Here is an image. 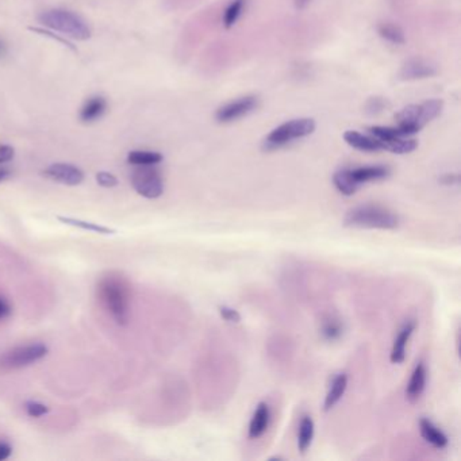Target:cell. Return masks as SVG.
<instances>
[{
    "label": "cell",
    "instance_id": "cell-9",
    "mask_svg": "<svg viewBox=\"0 0 461 461\" xmlns=\"http://www.w3.org/2000/svg\"><path fill=\"white\" fill-rule=\"evenodd\" d=\"M107 110V102L103 96H91L88 98L84 105H81L79 113V118L84 123H93L98 119L102 118L105 115Z\"/></svg>",
    "mask_w": 461,
    "mask_h": 461
},
{
    "label": "cell",
    "instance_id": "cell-31",
    "mask_svg": "<svg viewBox=\"0 0 461 461\" xmlns=\"http://www.w3.org/2000/svg\"><path fill=\"white\" fill-rule=\"evenodd\" d=\"M11 313H13L11 304H9L7 299L0 296V321L7 319L9 316H11Z\"/></svg>",
    "mask_w": 461,
    "mask_h": 461
},
{
    "label": "cell",
    "instance_id": "cell-3",
    "mask_svg": "<svg viewBox=\"0 0 461 461\" xmlns=\"http://www.w3.org/2000/svg\"><path fill=\"white\" fill-rule=\"evenodd\" d=\"M38 21L43 26L63 33L73 40L86 41L91 37L88 24L73 11L63 9L46 10L38 15Z\"/></svg>",
    "mask_w": 461,
    "mask_h": 461
},
{
    "label": "cell",
    "instance_id": "cell-11",
    "mask_svg": "<svg viewBox=\"0 0 461 461\" xmlns=\"http://www.w3.org/2000/svg\"><path fill=\"white\" fill-rule=\"evenodd\" d=\"M435 73L437 71L435 66H430L423 60L415 58V60H410L402 66L400 78L405 80L425 79V78L435 76Z\"/></svg>",
    "mask_w": 461,
    "mask_h": 461
},
{
    "label": "cell",
    "instance_id": "cell-33",
    "mask_svg": "<svg viewBox=\"0 0 461 461\" xmlns=\"http://www.w3.org/2000/svg\"><path fill=\"white\" fill-rule=\"evenodd\" d=\"M10 176H11V171L9 168L0 167V183L4 182V180H7Z\"/></svg>",
    "mask_w": 461,
    "mask_h": 461
},
{
    "label": "cell",
    "instance_id": "cell-14",
    "mask_svg": "<svg viewBox=\"0 0 461 461\" xmlns=\"http://www.w3.org/2000/svg\"><path fill=\"white\" fill-rule=\"evenodd\" d=\"M420 430L423 440L435 448L442 449L448 445V437L444 435L433 422L422 418L420 421Z\"/></svg>",
    "mask_w": 461,
    "mask_h": 461
},
{
    "label": "cell",
    "instance_id": "cell-24",
    "mask_svg": "<svg viewBox=\"0 0 461 461\" xmlns=\"http://www.w3.org/2000/svg\"><path fill=\"white\" fill-rule=\"evenodd\" d=\"M379 34L382 36L384 40L396 43V45L405 43V34L400 30V27L395 26V25L383 24L379 26Z\"/></svg>",
    "mask_w": 461,
    "mask_h": 461
},
{
    "label": "cell",
    "instance_id": "cell-18",
    "mask_svg": "<svg viewBox=\"0 0 461 461\" xmlns=\"http://www.w3.org/2000/svg\"><path fill=\"white\" fill-rule=\"evenodd\" d=\"M57 219L63 224H68V226H73V227H79L81 230L86 232H93L96 234H102V236H113L117 233V230L107 227L103 224H95V222H88V221H83V219H76V218H69V217H57Z\"/></svg>",
    "mask_w": 461,
    "mask_h": 461
},
{
    "label": "cell",
    "instance_id": "cell-13",
    "mask_svg": "<svg viewBox=\"0 0 461 461\" xmlns=\"http://www.w3.org/2000/svg\"><path fill=\"white\" fill-rule=\"evenodd\" d=\"M343 140L348 145L355 147L361 152H379L383 150V146L375 137L364 135L361 133L349 130L343 134Z\"/></svg>",
    "mask_w": 461,
    "mask_h": 461
},
{
    "label": "cell",
    "instance_id": "cell-15",
    "mask_svg": "<svg viewBox=\"0 0 461 461\" xmlns=\"http://www.w3.org/2000/svg\"><path fill=\"white\" fill-rule=\"evenodd\" d=\"M426 367L423 366V363H418V366L414 369L411 378H410L408 388H406V396L410 402H415L421 398L422 393L425 390L426 385Z\"/></svg>",
    "mask_w": 461,
    "mask_h": 461
},
{
    "label": "cell",
    "instance_id": "cell-2",
    "mask_svg": "<svg viewBox=\"0 0 461 461\" xmlns=\"http://www.w3.org/2000/svg\"><path fill=\"white\" fill-rule=\"evenodd\" d=\"M343 224L349 227L393 230L398 227L399 218L393 211L387 210L382 206L361 204L346 212Z\"/></svg>",
    "mask_w": 461,
    "mask_h": 461
},
{
    "label": "cell",
    "instance_id": "cell-27",
    "mask_svg": "<svg viewBox=\"0 0 461 461\" xmlns=\"http://www.w3.org/2000/svg\"><path fill=\"white\" fill-rule=\"evenodd\" d=\"M25 411L27 415L31 418H40L49 413V408L37 400H29L25 403Z\"/></svg>",
    "mask_w": 461,
    "mask_h": 461
},
{
    "label": "cell",
    "instance_id": "cell-12",
    "mask_svg": "<svg viewBox=\"0 0 461 461\" xmlns=\"http://www.w3.org/2000/svg\"><path fill=\"white\" fill-rule=\"evenodd\" d=\"M271 420V411L269 406L266 403H259L256 408V411L252 417L251 425H249V438L251 440H257L266 432L268 425Z\"/></svg>",
    "mask_w": 461,
    "mask_h": 461
},
{
    "label": "cell",
    "instance_id": "cell-1",
    "mask_svg": "<svg viewBox=\"0 0 461 461\" xmlns=\"http://www.w3.org/2000/svg\"><path fill=\"white\" fill-rule=\"evenodd\" d=\"M98 298L119 326H126L130 318V286L117 272H110L98 283Z\"/></svg>",
    "mask_w": 461,
    "mask_h": 461
},
{
    "label": "cell",
    "instance_id": "cell-4",
    "mask_svg": "<svg viewBox=\"0 0 461 461\" xmlns=\"http://www.w3.org/2000/svg\"><path fill=\"white\" fill-rule=\"evenodd\" d=\"M316 130V120L311 118L292 119L280 125L275 130L269 133L264 140V150H276L281 146L287 145L294 140L304 138Z\"/></svg>",
    "mask_w": 461,
    "mask_h": 461
},
{
    "label": "cell",
    "instance_id": "cell-19",
    "mask_svg": "<svg viewBox=\"0 0 461 461\" xmlns=\"http://www.w3.org/2000/svg\"><path fill=\"white\" fill-rule=\"evenodd\" d=\"M162 155L152 150H133L128 155V162L134 167L157 165L162 161Z\"/></svg>",
    "mask_w": 461,
    "mask_h": 461
},
{
    "label": "cell",
    "instance_id": "cell-28",
    "mask_svg": "<svg viewBox=\"0 0 461 461\" xmlns=\"http://www.w3.org/2000/svg\"><path fill=\"white\" fill-rule=\"evenodd\" d=\"M96 182L98 185L105 187V188H113L118 185V179L110 173V172H99L96 175Z\"/></svg>",
    "mask_w": 461,
    "mask_h": 461
},
{
    "label": "cell",
    "instance_id": "cell-5",
    "mask_svg": "<svg viewBox=\"0 0 461 461\" xmlns=\"http://www.w3.org/2000/svg\"><path fill=\"white\" fill-rule=\"evenodd\" d=\"M48 352L49 349L45 343H34L15 346L0 356V368L3 371L25 368L42 360Z\"/></svg>",
    "mask_w": 461,
    "mask_h": 461
},
{
    "label": "cell",
    "instance_id": "cell-35",
    "mask_svg": "<svg viewBox=\"0 0 461 461\" xmlns=\"http://www.w3.org/2000/svg\"><path fill=\"white\" fill-rule=\"evenodd\" d=\"M6 53H7V46H6L4 41L0 40V58H3L6 56Z\"/></svg>",
    "mask_w": 461,
    "mask_h": 461
},
{
    "label": "cell",
    "instance_id": "cell-10",
    "mask_svg": "<svg viewBox=\"0 0 461 461\" xmlns=\"http://www.w3.org/2000/svg\"><path fill=\"white\" fill-rule=\"evenodd\" d=\"M414 330H415V322L409 321V322L405 323V326L398 333L394 345H393L391 357H390L393 364H402L405 361V358H406V345L409 343L410 337H411Z\"/></svg>",
    "mask_w": 461,
    "mask_h": 461
},
{
    "label": "cell",
    "instance_id": "cell-16",
    "mask_svg": "<svg viewBox=\"0 0 461 461\" xmlns=\"http://www.w3.org/2000/svg\"><path fill=\"white\" fill-rule=\"evenodd\" d=\"M352 177L355 179L357 185L382 180L390 175V170L383 165H371V167H360L356 170H351Z\"/></svg>",
    "mask_w": 461,
    "mask_h": 461
},
{
    "label": "cell",
    "instance_id": "cell-29",
    "mask_svg": "<svg viewBox=\"0 0 461 461\" xmlns=\"http://www.w3.org/2000/svg\"><path fill=\"white\" fill-rule=\"evenodd\" d=\"M219 314L226 322H230V323H238L241 321V316L237 310L227 306H219Z\"/></svg>",
    "mask_w": 461,
    "mask_h": 461
},
{
    "label": "cell",
    "instance_id": "cell-32",
    "mask_svg": "<svg viewBox=\"0 0 461 461\" xmlns=\"http://www.w3.org/2000/svg\"><path fill=\"white\" fill-rule=\"evenodd\" d=\"M13 453V447L7 441H0V461L7 460Z\"/></svg>",
    "mask_w": 461,
    "mask_h": 461
},
{
    "label": "cell",
    "instance_id": "cell-34",
    "mask_svg": "<svg viewBox=\"0 0 461 461\" xmlns=\"http://www.w3.org/2000/svg\"><path fill=\"white\" fill-rule=\"evenodd\" d=\"M310 1L311 0H295V6L298 9H304V7H307L310 4Z\"/></svg>",
    "mask_w": 461,
    "mask_h": 461
},
{
    "label": "cell",
    "instance_id": "cell-30",
    "mask_svg": "<svg viewBox=\"0 0 461 461\" xmlns=\"http://www.w3.org/2000/svg\"><path fill=\"white\" fill-rule=\"evenodd\" d=\"M14 156H15V150H14L13 146L0 144V165L10 162Z\"/></svg>",
    "mask_w": 461,
    "mask_h": 461
},
{
    "label": "cell",
    "instance_id": "cell-20",
    "mask_svg": "<svg viewBox=\"0 0 461 461\" xmlns=\"http://www.w3.org/2000/svg\"><path fill=\"white\" fill-rule=\"evenodd\" d=\"M333 183L336 185V188L346 197L356 194V191L360 187L355 182V179L352 177L351 170H341V171L336 172L333 176Z\"/></svg>",
    "mask_w": 461,
    "mask_h": 461
},
{
    "label": "cell",
    "instance_id": "cell-21",
    "mask_svg": "<svg viewBox=\"0 0 461 461\" xmlns=\"http://www.w3.org/2000/svg\"><path fill=\"white\" fill-rule=\"evenodd\" d=\"M442 110V100L440 99H432L425 103L420 105V113H418V122L421 128L426 126L430 120L437 118L441 114Z\"/></svg>",
    "mask_w": 461,
    "mask_h": 461
},
{
    "label": "cell",
    "instance_id": "cell-25",
    "mask_svg": "<svg viewBox=\"0 0 461 461\" xmlns=\"http://www.w3.org/2000/svg\"><path fill=\"white\" fill-rule=\"evenodd\" d=\"M244 6H245V0H233V1L230 3V6H229V7L226 9V11H224V27L230 29V27H233L236 25V22H237L239 15H241L242 10H244Z\"/></svg>",
    "mask_w": 461,
    "mask_h": 461
},
{
    "label": "cell",
    "instance_id": "cell-26",
    "mask_svg": "<svg viewBox=\"0 0 461 461\" xmlns=\"http://www.w3.org/2000/svg\"><path fill=\"white\" fill-rule=\"evenodd\" d=\"M322 336L328 341H336L343 336V325L338 321H328L322 328Z\"/></svg>",
    "mask_w": 461,
    "mask_h": 461
},
{
    "label": "cell",
    "instance_id": "cell-22",
    "mask_svg": "<svg viewBox=\"0 0 461 461\" xmlns=\"http://www.w3.org/2000/svg\"><path fill=\"white\" fill-rule=\"evenodd\" d=\"M314 438V422L310 417H304L299 423V432H298V448L304 453L310 448Z\"/></svg>",
    "mask_w": 461,
    "mask_h": 461
},
{
    "label": "cell",
    "instance_id": "cell-8",
    "mask_svg": "<svg viewBox=\"0 0 461 461\" xmlns=\"http://www.w3.org/2000/svg\"><path fill=\"white\" fill-rule=\"evenodd\" d=\"M42 175L56 183L71 185V187L79 185L84 180V173L80 168L66 162H57L49 165L45 171L42 172Z\"/></svg>",
    "mask_w": 461,
    "mask_h": 461
},
{
    "label": "cell",
    "instance_id": "cell-17",
    "mask_svg": "<svg viewBox=\"0 0 461 461\" xmlns=\"http://www.w3.org/2000/svg\"><path fill=\"white\" fill-rule=\"evenodd\" d=\"M346 385H348V376L345 373H340L333 379V382L330 384L329 393L325 399V405H323L325 411L333 409L340 402V399L345 394Z\"/></svg>",
    "mask_w": 461,
    "mask_h": 461
},
{
    "label": "cell",
    "instance_id": "cell-7",
    "mask_svg": "<svg viewBox=\"0 0 461 461\" xmlns=\"http://www.w3.org/2000/svg\"><path fill=\"white\" fill-rule=\"evenodd\" d=\"M256 107H257V98L256 96H245V98H241L238 100L222 105L217 111L215 118L219 123H229V122H233V120H237V119L248 115Z\"/></svg>",
    "mask_w": 461,
    "mask_h": 461
},
{
    "label": "cell",
    "instance_id": "cell-6",
    "mask_svg": "<svg viewBox=\"0 0 461 461\" xmlns=\"http://www.w3.org/2000/svg\"><path fill=\"white\" fill-rule=\"evenodd\" d=\"M132 185L138 195L146 199L160 198L164 192L162 176L155 165L137 167V170L133 172Z\"/></svg>",
    "mask_w": 461,
    "mask_h": 461
},
{
    "label": "cell",
    "instance_id": "cell-23",
    "mask_svg": "<svg viewBox=\"0 0 461 461\" xmlns=\"http://www.w3.org/2000/svg\"><path fill=\"white\" fill-rule=\"evenodd\" d=\"M418 147V143L409 137H398L391 140L390 143L384 144V150H388L396 155H406L411 153Z\"/></svg>",
    "mask_w": 461,
    "mask_h": 461
}]
</instances>
